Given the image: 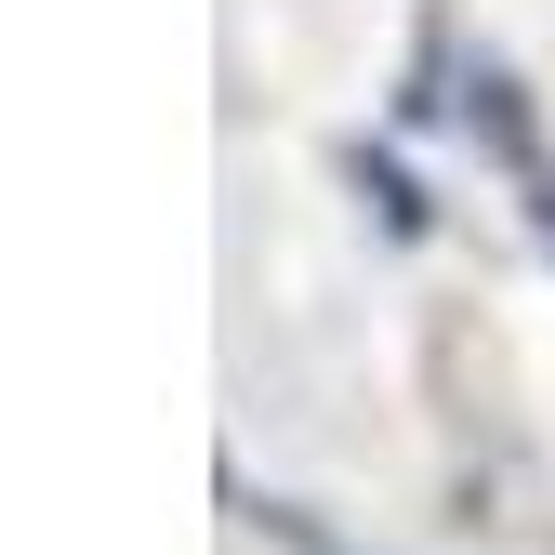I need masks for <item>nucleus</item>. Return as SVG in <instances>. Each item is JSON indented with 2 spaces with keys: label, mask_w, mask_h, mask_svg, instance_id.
I'll return each instance as SVG.
<instances>
[{
  "label": "nucleus",
  "mask_w": 555,
  "mask_h": 555,
  "mask_svg": "<svg viewBox=\"0 0 555 555\" xmlns=\"http://www.w3.org/2000/svg\"><path fill=\"white\" fill-rule=\"evenodd\" d=\"M542 225H555V198H542Z\"/></svg>",
  "instance_id": "obj_1"
}]
</instances>
